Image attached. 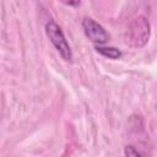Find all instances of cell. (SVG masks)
<instances>
[{"instance_id": "obj_6", "label": "cell", "mask_w": 157, "mask_h": 157, "mask_svg": "<svg viewBox=\"0 0 157 157\" xmlns=\"http://www.w3.org/2000/svg\"><path fill=\"white\" fill-rule=\"evenodd\" d=\"M60 1L65 5H69V6H77L81 2V0H60Z\"/></svg>"}, {"instance_id": "obj_1", "label": "cell", "mask_w": 157, "mask_h": 157, "mask_svg": "<svg viewBox=\"0 0 157 157\" xmlns=\"http://www.w3.org/2000/svg\"><path fill=\"white\" fill-rule=\"evenodd\" d=\"M150 33H151L150 22L147 21L146 17L139 16V17L134 18L131 21V23L129 25L126 42H129L130 45L136 47V48L144 47L148 42Z\"/></svg>"}, {"instance_id": "obj_4", "label": "cell", "mask_w": 157, "mask_h": 157, "mask_svg": "<svg viewBox=\"0 0 157 157\" xmlns=\"http://www.w3.org/2000/svg\"><path fill=\"white\" fill-rule=\"evenodd\" d=\"M96 50H97L99 54H102V55H104V56H107V58H109V59H113V60H117V59H119V58L123 55V53H121L119 49L114 48V47L96 45Z\"/></svg>"}, {"instance_id": "obj_3", "label": "cell", "mask_w": 157, "mask_h": 157, "mask_svg": "<svg viewBox=\"0 0 157 157\" xmlns=\"http://www.w3.org/2000/svg\"><path fill=\"white\" fill-rule=\"evenodd\" d=\"M82 28H83V32H85L86 37L91 42H93L98 45L104 44L109 39V34L105 32V29L98 22H96L94 20H92L90 17L83 18Z\"/></svg>"}, {"instance_id": "obj_2", "label": "cell", "mask_w": 157, "mask_h": 157, "mask_svg": "<svg viewBox=\"0 0 157 157\" xmlns=\"http://www.w3.org/2000/svg\"><path fill=\"white\" fill-rule=\"evenodd\" d=\"M45 33L61 58L66 61H70L72 59V53L61 28L54 21H48L45 23Z\"/></svg>"}, {"instance_id": "obj_5", "label": "cell", "mask_w": 157, "mask_h": 157, "mask_svg": "<svg viewBox=\"0 0 157 157\" xmlns=\"http://www.w3.org/2000/svg\"><path fill=\"white\" fill-rule=\"evenodd\" d=\"M124 153H125L126 156H141V155H144L142 152H140V151L135 150V148H134V146H126V147H125Z\"/></svg>"}]
</instances>
